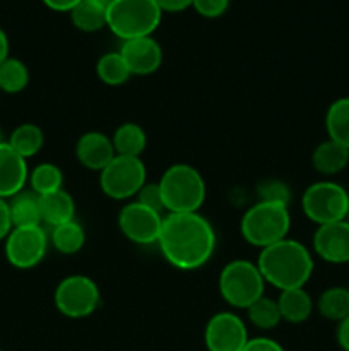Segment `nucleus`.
<instances>
[{
  "label": "nucleus",
  "instance_id": "obj_1",
  "mask_svg": "<svg viewBox=\"0 0 349 351\" xmlns=\"http://www.w3.org/2000/svg\"><path fill=\"white\" fill-rule=\"evenodd\" d=\"M157 245L171 266L195 271L211 261L216 250V232L201 213H168Z\"/></svg>",
  "mask_w": 349,
  "mask_h": 351
},
{
  "label": "nucleus",
  "instance_id": "obj_2",
  "mask_svg": "<svg viewBox=\"0 0 349 351\" xmlns=\"http://www.w3.org/2000/svg\"><path fill=\"white\" fill-rule=\"evenodd\" d=\"M266 283L279 291L305 288L313 274V256L307 245L293 239H284L260 250L257 259Z\"/></svg>",
  "mask_w": 349,
  "mask_h": 351
},
{
  "label": "nucleus",
  "instance_id": "obj_3",
  "mask_svg": "<svg viewBox=\"0 0 349 351\" xmlns=\"http://www.w3.org/2000/svg\"><path fill=\"white\" fill-rule=\"evenodd\" d=\"M157 185L168 213H198L207 195L204 177L187 163H174L166 168Z\"/></svg>",
  "mask_w": 349,
  "mask_h": 351
},
{
  "label": "nucleus",
  "instance_id": "obj_4",
  "mask_svg": "<svg viewBox=\"0 0 349 351\" xmlns=\"http://www.w3.org/2000/svg\"><path fill=\"white\" fill-rule=\"evenodd\" d=\"M291 228V215L287 206L259 201L246 209L240 223L242 237L260 250L287 239Z\"/></svg>",
  "mask_w": 349,
  "mask_h": 351
},
{
  "label": "nucleus",
  "instance_id": "obj_5",
  "mask_svg": "<svg viewBox=\"0 0 349 351\" xmlns=\"http://www.w3.org/2000/svg\"><path fill=\"white\" fill-rule=\"evenodd\" d=\"M161 16L154 0H115L106 9V27L123 41L151 36L159 26Z\"/></svg>",
  "mask_w": 349,
  "mask_h": 351
},
{
  "label": "nucleus",
  "instance_id": "obj_6",
  "mask_svg": "<svg viewBox=\"0 0 349 351\" xmlns=\"http://www.w3.org/2000/svg\"><path fill=\"white\" fill-rule=\"evenodd\" d=\"M219 293L233 308H248L253 302L263 297L266 280L257 263L235 259L226 264L219 274Z\"/></svg>",
  "mask_w": 349,
  "mask_h": 351
},
{
  "label": "nucleus",
  "instance_id": "obj_7",
  "mask_svg": "<svg viewBox=\"0 0 349 351\" xmlns=\"http://www.w3.org/2000/svg\"><path fill=\"white\" fill-rule=\"evenodd\" d=\"M301 209L317 226L344 221L349 211V192L337 182H315L305 189L301 195Z\"/></svg>",
  "mask_w": 349,
  "mask_h": 351
},
{
  "label": "nucleus",
  "instance_id": "obj_8",
  "mask_svg": "<svg viewBox=\"0 0 349 351\" xmlns=\"http://www.w3.org/2000/svg\"><path fill=\"white\" fill-rule=\"evenodd\" d=\"M146 165L140 158L116 154L101 171L99 187L113 201H127L139 194L146 184Z\"/></svg>",
  "mask_w": 349,
  "mask_h": 351
},
{
  "label": "nucleus",
  "instance_id": "obj_9",
  "mask_svg": "<svg viewBox=\"0 0 349 351\" xmlns=\"http://www.w3.org/2000/svg\"><path fill=\"white\" fill-rule=\"evenodd\" d=\"M57 311L67 319H86L98 311L101 293L94 281L84 274H70L55 288Z\"/></svg>",
  "mask_w": 349,
  "mask_h": 351
},
{
  "label": "nucleus",
  "instance_id": "obj_10",
  "mask_svg": "<svg viewBox=\"0 0 349 351\" xmlns=\"http://www.w3.org/2000/svg\"><path fill=\"white\" fill-rule=\"evenodd\" d=\"M48 235L43 226H17L3 240V252L10 266L16 269H33L44 259L48 250Z\"/></svg>",
  "mask_w": 349,
  "mask_h": 351
},
{
  "label": "nucleus",
  "instance_id": "obj_11",
  "mask_svg": "<svg viewBox=\"0 0 349 351\" xmlns=\"http://www.w3.org/2000/svg\"><path fill=\"white\" fill-rule=\"evenodd\" d=\"M164 216L154 209L146 208L140 202H127L118 213L120 232L133 243L153 245L159 239Z\"/></svg>",
  "mask_w": 349,
  "mask_h": 351
},
{
  "label": "nucleus",
  "instance_id": "obj_12",
  "mask_svg": "<svg viewBox=\"0 0 349 351\" xmlns=\"http://www.w3.org/2000/svg\"><path fill=\"white\" fill-rule=\"evenodd\" d=\"M248 339L246 324L235 312H218L205 324L204 343L207 351H242Z\"/></svg>",
  "mask_w": 349,
  "mask_h": 351
},
{
  "label": "nucleus",
  "instance_id": "obj_13",
  "mask_svg": "<svg viewBox=\"0 0 349 351\" xmlns=\"http://www.w3.org/2000/svg\"><path fill=\"white\" fill-rule=\"evenodd\" d=\"M311 247L318 259L328 264L349 263V223L335 221L317 226L311 240Z\"/></svg>",
  "mask_w": 349,
  "mask_h": 351
},
{
  "label": "nucleus",
  "instance_id": "obj_14",
  "mask_svg": "<svg viewBox=\"0 0 349 351\" xmlns=\"http://www.w3.org/2000/svg\"><path fill=\"white\" fill-rule=\"evenodd\" d=\"M120 53L129 65L132 75L154 74L163 64V48L153 36L123 41Z\"/></svg>",
  "mask_w": 349,
  "mask_h": 351
},
{
  "label": "nucleus",
  "instance_id": "obj_15",
  "mask_svg": "<svg viewBox=\"0 0 349 351\" xmlns=\"http://www.w3.org/2000/svg\"><path fill=\"white\" fill-rule=\"evenodd\" d=\"M29 178L27 160L16 153L9 143L0 141V197L10 199L24 191Z\"/></svg>",
  "mask_w": 349,
  "mask_h": 351
},
{
  "label": "nucleus",
  "instance_id": "obj_16",
  "mask_svg": "<svg viewBox=\"0 0 349 351\" xmlns=\"http://www.w3.org/2000/svg\"><path fill=\"white\" fill-rule=\"evenodd\" d=\"M75 156L79 163L88 170L101 171L116 156V153L112 137L98 130H91L79 137L75 144Z\"/></svg>",
  "mask_w": 349,
  "mask_h": 351
},
{
  "label": "nucleus",
  "instance_id": "obj_17",
  "mask_svg": "<svg viewBox=\"0 0 349 351\" xmlns=\"http://www.w3.org/2000/svg\"><path fill=\"white\" fill-rule=\"evenodd\" d=\"M349 165V149L327 139L318 144L311 153V167L324 177H334Z\"/></svg>",
  "mask_w": 349,
  "mask_h": 351
},
{
  "label": "nucleus",
  "instance_id": "obj_18",
  "mask_svg": "<svg viewBox=\"0 0 349 351\" xmlns=\"http://www.w3.org/2000/svg\"><path fill=\"white\" fill-rule=\"evenodd\" d=\"M40 208L41 223L51 226V228L72 221L75 216V202L65 189L40 195Z\"/></svg>",
  "mask_w": 349,
  "mask_h": 351
},
{
  "label": "nucleus",
  "instance_id": "obj_19",
  "mask_svg": "<svg viewBox=\"0 0 349 351\" xmlns=\"http://www.w3.org/2000/svg\"><path fill=\"white\" fill-rule=\"evenodd\" d=\"M283 321L289 324H303L313 314V300L305 288H291L281 291L277 298Z\"/></svg>",
  "mask_w": 349,
  "mask_h": 351
},
{
  "label": "nucleus",
  "instance_id": "obj_20",
  "mask_svg": "<svg viewBox=\"0 0 349 351\" xmlns=\"http://www.w3.org/2000/svg\"><path fill=\"white\" fill-rule=\"evenodd\" d=\"M9 201L10 219H12L14 228L17 226H41V208L40 195L36 192L21 191L12 195Z\"/></svg>",
  "mask_w": 349,
  "mask_h": 351
},
{
  "label": "nucleus",
  "instance_id": "obj_21",
  "mask_svg": "<svg viewBox=\"0 0 349 351\" xmlns=\"http://www.w3.org/2000/svg\"><path fill=\"white\" fill-rule=\"evenodd\" d=\"M115 153L120 156H135L140 158L147 146L146 130L133 122H125L113 132L112 136Z\"/></svg>",
  "mask_w": 349,
  "mask_h": 351
},
{
  "label": "nucleus",
  "instance_id": "obj_22",
  "mask_svg": "<svg viewBox=\"0 0 349 351\" xmlns=\"http://www.w3.org/2000/svg\"><path fill=\"white\" fill-rule=\"evenodd\" d=\"M325 130L328 139L349 149V96L331 103L325 113Z\"/></svg>",
  "mask_w": 349,
  "mask_h": 351
},
{
  "label": "nucleus",
  "instance_id": "obj_23",
  "mask_svg": "<svg viewBox=\"0 0 349 351\" xmlns=\"http://www.w3.org/2000/svg\"><path fill=\"white\" fill-rule=\"evenodd\" d=\"M7 143L10 144V147L19 156H23L24 160H29V158L36 156L41 151V147H43L44 134L41 130V127H38L36 123L26 122L17 125L10 132V137Z\"/></svg>",
  "mask_w": 349,
  "mask_h": 351
},
{
  "label": "nucleus",
  "instance_id": "obj_24",
  "mask_svg": "<svg viewBox=\"0 0 349 351\" xmlns=\"http://www.w3.org/2000/svg\"><path fill=\"white\" fill-rule=\"evenodd\" d=\"M318 314L327 321L341 322L349 315V288L331 287L317 300Z\"/></svg>",
  "mask_w": 349,
  "mask_h": 351
},
{
  "label": "nucleus",
  "instance_id": "obj_25",
  "mask_svg": "<svg viewBox=\"0 0 349 351\" xmlns=\"http://www.w3.org/2000/svg\"><path fill=\"white\" fill-rule=\"evenodd\" d=\"M50 242L55 250L64 256H72L84 247L86 232L75 219H72V221L51 228Z\"/></svg>",
  "mask_w": 349,
  "mask_h": 351
},
{
  "label": "nucleus",
  "instance_id": "obj_26",
  "mask_svg": "<svg viewBox=\"0 0 349 351\" xmlns=\"http://www.w3.org/2000/svg\"><path fill=\"white\" fill-rule=\"evenodd\" d=\"M68 14L72 24L84 33H96L106 26V7L99 5L94 0H82Z\"/></svg>",
  "mask_w": 349,
  "mask_h": 351
},
{
  "label": "nucleus",
  "instance_id": "obj_27",
  "mask_svg": "<svg viewBox=\"0 0 349 351\" xmlns=\"http://www.w3.org/2000/svg\"><path fill=\"white\" fill-rule=\"evenodd\" d=\"M96 74L106 86H122L132 77V72L120 51H108L101 55L96 64Z\"/></svg>",
  "mask_w": 349,
  "mask_h": 351
},
{
  "label": "nucleus",
  "instance_id": "obj_28",
  "mask_svg": "<svg viewBox=\"0 0 349 351\" xmlns=\"http://www.w3.org/2000/svg\"><path fill=\"white\" fill-rule=\"evenodd\" d=\"M29 84V69L19 58L9 57L0 64V91L17 95Z\"/></svg>",
  "mask_w": 349,
  "mask_h": 351
},
{
  "label": "nucleus",
  "instance_id": "obj_29",
  "mask_svg": "<svg viewBox=\"0 0 349 351\" xmlns=\"http://www.w3.org/2000/svg\"><path fill=\"white\" fill-rule=\"evenodd\" d=\"M29 187L38 195H47L64 189V173L55 163H41L29 171Z\"/></svg>",
  "mask_w": 349,
  "mask_h": 351
},
{
  "label": "nucleus",
  "instance_id": "obj_30",
  "mask_svg": "<svg viewBox=\"0 0 349 351\" xmlns=\"http://www.w3.org/2000/svg\"><path fill=\"white\" fill-rule=\"evenodd\" d=\"M246 315H248V321L260 331L276 329L281 324V321H283L277 300H272L269 297H260L259 300L253 302L246 308Z\"/></svg>",
  "mask_w": 349,
  "mask_h": 351
},
{
  "label": "nucleus",
  "instance_id": "obj_31",
  "mask_svg": "<svg viewBox=\"0 0 349 351\" xmlns=\"http://www.w3.org/2000/svg\"><path fill=\"white\" fill-rule=\"evenodd\" d=\"M259 201L263 202H276V204L289 206L291 202V191L284 182L281 180H263L257 187Z\"/></svg>",
  "mask_w": 349,
  "mask_h": 351
},
{
  "label": "nucleus",
  "instance_id": "obj_32",
  "mask_svg": "<svg viewBox=\"0 0 349 351\" xmlns=\"http://www.w3.org/2000/svg\"><path fill=\"white\" fill-rule=\"evenodd\" d=\"M135 201L140 202L146 208L154 209V211L161 213L163 215L164 206H163V199H161V192H159V185L157 184H144V187L140 189L139 194L135 195Z\"/></svg>",
  "mask_w": 349,
  "mask_h": 351
},
{
  "label": "nucleus",
  "instance_id": "obj_33",
  "mask_svg": "<svg viewBox=\"0 0 349 351\" xmlns=\"http://www.w3.org/2000/svg\"><path fill=\"white\" fill-rule=\"evenodd\" d=\"M192 7L201 16L216 19V17L222 16L228 10L229 0H192Z\"/></svg>",
  "mask_w": 349,
  "mask_h": 351
},
{
  "label": "nucleus",
  "instance_id": "obj_34",
  "mask_svg": "<svg viewBox=\"0 0 349 351\" xmlns=\"http://www.w3.org/2000/svg\"><path fill=\"white\" fill-rule=\"evenodd\" d=\"M242 351H286L277 341L270 338H250Z\"/></svg>",
  "mask_w": 349,
  "mask_h": 351
},
{
  "label": "nucleus",
  "instance_id": "obj_35",
  "mask_svg": "<svg viewBox=\"0 0 349 351\" xmlns=\"http://www.w3.org/2000/svg\"><path fill=\"white\" fill-rule=\"evenodd\" d=\"M14 225L12 219H10V209H9V201L7 199L0 197V242L9 237V233L12 232Z\"/></svg>",
  "mask_w": 349,
  "mask_h": 351
},
{
  "label": "nucleus",
  "instance_id": "obj_36",
  "mask_svg": "<svg viewBox=\"0 0 349 351\" xmlns=\"http://www.w3.org/2000/svg\"><path fill=\"white\" fill-rule=\"evenodd\" d=\"M161 12H181L192 7V0H154Z\"/></svg>",
  "mask_w": 349,
  "mask_h": 351
},
{
  "label": "nucleus",
  "instance_id": "obj_37",
  "mask_svg": "<svg viewBox=\"0 0 349 351\" xmlns=\"http://www.w3.org/2000/svg\"><path fill=\"white\" fill-rule=\"evenodd\" d=\"M335 339H337L339 348L342 351H349V315L337 322V329H335Z\"/></svg>",
  "mask_w": 349,
  "mask_h": 351
},
{
  "label": "nucleus",
  "instance_id": "obj_38",
  "mask_svg": "<svg viewBox=\"0 0 349 351\" xmlns=\"http://www.w3.org/2000/svg\"><path fill=\"white\" fill-rule=\"evenodd\" d=\"M79 2H82V0H43L48 9L57 10V12H70Z\"/></svg>",
  "mask_w": 349,
  "mask_h": 351
},
{
  "label": "nucleus",
  "instance_id": "obj_39",
  "mask_svg": "<svg viewBox=\"0 0 349 351\" xmlns=\"http://www.w3.org/2000/svg\"><path fill=\"white\" fill-rule=\"evenodd\" d=\"M10 51V43H9V36H7L5 31L0 27V64H2L5 58H9Z\"/></svg>",
  "mask_w": 349,
  "mask_h": 351
},
{
  "label": "nucleus",
  "instance_id": "obj_40",
  "mask_svg": "<svg viewBox=\"0 0 349 351\" xmlns=\"http://www.w3.org/2000/svg\"><path fill=\"white\" fill-rule=\"evenodd\" d=\"M96 3H99V5H103V7H106V9H108L109 5H112L113 2H115V0H94Z\"/></svg>",
  "mask_w": 349,
  "mask_h": 351
},
{
  "label": "nucleus",
  "instance_id": "obj_41",
  "mask_svg": "<svg viewBox=\"0 0 349 351\" xmlns=\"http://www.w3.org/2000/svg\"><path fill=\"white\" fill-rule=\"evenodd\" d=\"M0 141H2V127H0Z\"/></svg>",
  "mask_w": 349,
  "mask_h": 351
},
{
  "label": "nucleus",
  "instance_id": "obj_42",
  "mask_svg": "<svg viewBox=\"0 0 349 351\" xmlns=\"http://www.w3.org/2000/svg\"><path fill=\"white\" fill-rule=\"evenodd\" d=\"M0 351H5V350H0Z\"/></svg>",
  "mask_w": 349,
  "mask_h": 351
}]
</instances>
